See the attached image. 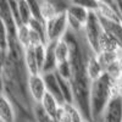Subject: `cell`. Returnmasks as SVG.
Returning <instances> with one entry per match:
<instances>
[{
	"label": "cell",
	"instance_id": "6da1fadb",
	"mask_svg": "<svg viewBox=\"0 0 122 122\" xmlns=\"http://www.w3.org/2000/svg\"><path fill=\"white\" fill-rule=\"evenodd\" d=\"M114 81L115 78L112 76L105 72L100 78L92 82L89 103L93 122H97L110 100L114 98Z\"/></svg>",
	"mask_w": 122,
	"mask_h": 122
},
{
	"label": "cell",
	"instance_id": "7a4b0ae2",
	"mask_svg": "<svg viewBox=\"0 0 122 122\" xmlns=\"http://www.w3.org/2000/svg\"><path fill=\"white\" fill-rule=\"evenodd\" d=\"M103 32H104V28H103V25H101L99 15L97 12H90L88 21L83 29V36L87 40V43L93 49V51L95 54L100 51L99 42H100V37L103 34Z\"/></svg>",
	"mask_w": 122,
	"mask_h": 122
},
{
	"label": "cell",
	"instance_id": "3957f363",
	"mask_svg": "<svg viewBox=\"0 0 122 122\" xmlns=\"http://www.w3.org/2000/svg\"><path fill=\"white\" fill-rule=\"evenodd\" d=\"M89 14L90 12L88 11L87 9H84L83 6H81L76 1L70 3L68 9H67V11H66L70 30L76 32V33L83 32L84 26H86V23L88 21Z\"/></svg>",
	"mask_w": 122,
	"mask_h": 122
},
{
	"label": "cell",
	"instance_id": "277c9868",
	"mask_svg": "<svg viewBox=\"0 0 122 122\" xmlns=\"http://www.w3.org/2000/svg\"><path fill=\"white\" fill-rule=\"evenodd\" d=\"M68 20L67 15L59 14L55 18L46 22V39L48 43L50 42H59L64 39L68 32Z\"/></svg>",
	"mask_w": 122,
	"mask_h": 122
},
{
	"label": "cell",
	"instance_id": "5b68a950",
	"mask_svg": "<svg viewBox=\"0 0 122 122\" xmlns=\"http://www.w3.org/2000/svg\"><path fill=\"white\" fill-rule=\"evenodd\" d=\"M27 88H28V94L33 104H40L43 98L46 95L48 90L45 86V81L43 75H29L28 82H27Z\"/></svg>",
	"mask_w": 122,
	"mask_h": 122
},
{
	"label": "cell",
	"instance_id": "8992f818",
	"mask_svg": "<svg viewBox=\"0 0 122 122\" xmlns=\"http://www.w3.org/2000/svg\"><path fill=\"white\" fill-rule=\"evenodd\" d=\"M97 122H122V98L114 97Z\"/></svg>",
	"mask_w": 122,
	"mask_h": 122
},
{
	"label": "cell",
	"instance_id": "52a82bcc",
	"mask_svg": "<svg viewBox=\"0 0 122 122\" xmlns=\"http://www.w3.org/2000/svg\"><path fill=\"white\" fill-rule=\"evenodd\" d=\"M18 115L15 104L5 94H1L0 100V122H17Z\"/></svg>",
	"mask_w": 122,
	"mask_h": 122
},
{
	"label": "cell",
	"instance_id": "ba28073f",
	"mask_svg": "<svg viewBox=\"0 0 122 122\" xmlns=\"http://www.w3.org/2000/svg\"><path fill=\"white\" fill-rule=\"evenodd\" d=\"M86 68H87V73L89 79L93 82L97 81L98 78H100L105 73V70L103 68V66L100 65L99 60L97 57V54L94 51H92L88 56H87V61H86Z\"/></svg>",
	"mask_w": 122,
	"mask_h": 122
},
{
	"label": "cell",
	"instance_id": "9c48e42d",
	"mask_svg": "<svg viewBox=\"0 0 122 122\" xmlns=\"http://www.w3.org/2000/svg\"><path fill=\"white\" fill-rule=\"evenodd\" d=\"M43 77H44V81H45V86H46L48 93L51 94L53 97H55L61 105H65V101H64L62 94H61L60 83H59V78H57L56 72L43 75Z\"/></svg>",
	"mask_w": 122,
	"mask_h": 122
},
{
	"label": "cell",
	"instance_id": "30bf717a",
	"mask_svg": "<svg viewBox=\"0 0 122 122\" xmlns=\"http://www.w3.org/2000/svg\"><path fill=\"white\" fill-rule=\"evenodd\" d=\"M56 68H57V60L55 55V42H50L46 44V54H45L42 75L56 72Z\"/></svg>",
	"mask_w": 122,
	"mask_h": 122
},
{
	"label": "cell",
	"instance_id": "8fae6325",
	"mask_svg": "<svg viewBox=\"0 0 122 122\" xmlns=\"http://www.w3.org/2000/svg\"><path fill=\"white\" fill-rule=\"evenodd\" d=\"M101 25L105 32H107L110 36H112V38L117 42L120 50H122V23L116 22V21H110V20H105L100 17Z\"/></svg>",
	"mask_w": 122,
	"mask_h": 122
},
{
	"label": "cell",
	"instance_id": "7c38bea8",
	"mask_svg": "<svg viewBox=\"0 0 122 122\" xmlns=\"http://www.w3.org/2000/svg\"><path fill=\"white\" fill-rule=\"evenodd\" d=\"M23 61H25V66L27 68V72L29 75H39L40 73L39 68H38L37 57H36V50L33 46L23 48Z\"/></svg>",
	"mask_w": 122,
	"mask_h": 122
},
{
	"label": "cell",
	"instance_id": "4fadbf2b",
	"mask_svg": "<svg viewBox=\"0 0 122 122\" xmlns=\"http://www.w3.org/2000/svg\"><path fill=\"white\" fill-rule=\"evenodd\" d=\"M55 55H56V60H57V65L70 61L71 48L65 38L59 40V42H55Z\"/></svg>",
	"mask_w": 122,
	"mask_h": 122
},
{
	"label": "cell",
	"instance_id": "5bb4252c",
	"mask_svg": "<svg viewBox=\"0 0 122 122\" xmlns=\"http://www.w3.org/2000/svg\"><path fill=\"white\" fill-rule=\"evenodd\" d=\"M40 105L43 106V109H44L53 118H55V117L57 116L59 111L61 110V107H62V105H61L59 101H57V99H56L55 97H53L51 94H49V93H46V95L43 98Z\"/></svg>",
	"mask_w": 122,
	"mask_h": 122
},
{
	"label": "cell",
	"instance_id": "9a60e30c",
	"mask_svg": "<svg viewBox=\"0 0 122 122\" xmlns=\"http://www.w3.org/2000/svg\"><path fill=\"white\" fill-rule=\"evenodd\" d=\"M40 5V14L44 22H48L50 20L55 18L60 12L54 1H39Z\"/></svg>",
	"mask_w": 122,
	"mask_h": 122
},
{
	"label": "cell",
	"instance_id": "2e32d148",
	"mask_svg": "<svg viewBox=\"0 0 122 122\" xmlns=\"http://www.w3.org/2000/svg\"><path fill=\"white\" fill-rule=\"evenodd\" d=\"M99 50L100 51H118L120 46H118L117 42L112 38V36H110L107 32L104 30L103 34H101V37H100Z\"/></svg>",
	"mask_w": 122,
	"mask_h": 122
},
{
	"label": "cell",
	"instance_id": "e0dca14e",
	"mask_svg": "<svg viewBox=\"0 0 122 122\" xmlns=\"http://www.w3.org/2000/svg\"><path fill=\"white\" fill-rule=\"evenodd\" d=\"M118 55H120V50L118 51H100L97 54V57L100 65L106 71L110 66H112L115 62H117Z\"/></svg>",
	"mask_w": 122,
	"mask_h": 122
},
{
	"label": "cell",
	"instance_id": "ac0fdd59",
	"mask_svg": "<svg viewBox=\"0 0 122 122\" xmlns=\"http://www.w3.org/2000/svg\"><path fill=\"white\" fill-rule=\"evenodd\" d=\"M18 11H20V17H21L22 25L28 26L30 21L33 20L32 10L29 7V3L26 0H20L18 1Z\"/></svg>",
	"mask_w": 122,
	"mask_h": 122
},
{
	"label": "cell",
	"instance_id": "d6986e66",
	"mask_svg": "<svg viewBox=\"0 0 122 122\" xmlns=\"http://www.w3.org/2000/svg\"><path fill=\"white\" fill-rule=\"evenodd\" d=\"M32 115H33L34 122H56L55 118H53L51 116H50L40 104H34L33 105Z\"/></svg>",
	"mask_w": 122,
	"mask_h": 122
},
{
	"label": "cell",
	"instance_id": "ffe728a7",
	"mask_svg": "<svg viewBox=\"0 0 122 122\" xmlns=\"http://www.w3.org/2000/svg\"><path fill=\"white\" fill-rule=\"evenodd\" d=\"M29 34H30V29L28 26H21L17 28V42L22 45V48H27L29 46Z\"/></svg>",
	"mask_w": 122,
	"mask_h": 122
},
{
	"label": "cell",
	"instance_id": "44dd1931",
	"mask_svg": "<svg viewBox=\"0 0 122 122\" xmlns=\"http://www.w3.org/2000/svg\"><path fill=\"white\" fill-rule=\"evenodd\" d=\"M66 110L68 111V114L71 116V121L72 122H86L84 115L81 112V110L75 105V104H65Z\"/></svg>",
	"mask_w": 122,
	"mask_h": 122
},
{
	"label": "cell",
	"instance_id": "7402d4cb",
	"mask_svg": "<svg viewBox=\"0 0 122 122\" xmlns=\"http://www.w3.org/2000/svg\"><path fill=\"white\" fill-rule=\"evenodd\" d=\"M56 73L65 79H71V76H72V68H71V64L70 61L67 62H62V64H59L57 65V68H56Z\"/></svg>",
	"mask_w": 122,
	"mask_h": 122
},
{
	"label": "cell",
	"instance_id": "603a6c76",
	"mask_svg": "<svg viewBox=\"0 0 122 122\" xmlns=\"http://www.w3.org/2000/svg\"><path fill=\"white\" fill-rule=\"evenodd\" d=\"M9 5H10V10H11L12 17H14V20H15V22H16L17 27H21V26H23V25H22V21H21V17H20V11H18V1H9Z\"/></svg>",
	"mask_w": 122,
	"mask_h": 122
},
{
	"label": "cell",
	"instance_id": "cb8c5ba5",
	"mask_svg": "<svg viewBox=\"0 0 122 122\" xmlns=\"http://www.w3.org/2000/svg\"><path fill=\"white\" fill-rule=\"evenodd\" d=\"M55 121L56 122H72V121H71V116L68 114V111L66 110L65 105H62L61 110L59 111L57 116L55 117Z\"/></svg>",
	"mask_w": 122,
	"mask_h": 122
},
{
	"label": "cell",
	"instance_id": "d4e9b609",
	"mask_svg": "<svg viewBox=\"0 0 122 122\" xmlns=\"http://www.w3.org/2000/svg\"><path fill=\"white\" fill-rule=\"evenodd\" d=\"M28 3H29V7H30V10H32L33 18L43 21L42 14H40V5H39V1H28Z\"/></svg>",
	"mask_w": 122,
	"mask_h": 122
},
{
	"label": "cell",
	"instance_id": "484cf974",
	"mask_svg": "<svg viewBox=\"0 0 122 122\" xmlns=\"http://www.w3.org/2000/svg\"><path fill=\"white\" fill-rule=\"evenodd\" d=\"M114 97L122 98V76L115 78L114 81Z\"/></svg>",
	"mask_w": 122,
	"mask_h": 122
},
{
	"label": "cell",
	"instance_id": "4316f807",
	"mask_svg": "<svg viewBox=\"0 0 122 122\" xmlns=\"http://www.w3.org/2000/svg\"><path fill=\"white\" fill-rule=\"evenodd\" d=\"M117 6H118V11H120V20L122 23V1H117Z\"/></svg>",
	"mask_w": 122,
	"mask_h": 122
},
{
	"label": "cell",
	"instance_id": "83f0119b",
	"mask_svg": "<svg viewBox=\"0 0 122 122\" xmlns=\"http://www.w3.org/2000/svg\"><path fill=\"white\" fill-rule=\"evenodd\" d=\"M86 122H92V121H86Z\"/></svg>",
	"mask_w": 122,
	"mask_h": 122
}]
</instances>
